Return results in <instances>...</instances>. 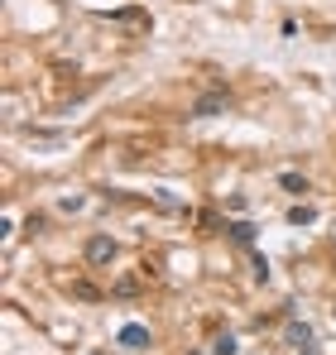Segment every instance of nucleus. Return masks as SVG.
<instances>
[{"mask_svg":"<svg viewBox=\"0 0 336 355\" xmlns=\"http://www.w3.org/2000/svg\"><path fill=\"white\" fill-rule=\"evenodd\" d=\"M111 260H115V240L111 236H92L87 240V265L101 269V265H111Z\"/></svg>","mask_w":336,"mask_h":355,"instance_id":"f257e3e1","label":"nucleus"},{"mask_svg":"<svg viewBox=\"0 0 336 355\" xmlns=\"http://www.w3.org/2000/svg\"><path fill=\"white\" fill-rule=\"evenodd\" d=\"M115 341H120L125 351H144V346H149V327H144V322H125Z\"/></svg>","mask_w":336,"mask_h":355,"instance_id":"f03ea898","label":"nucleus"},{"mask_svg":"<svg viewBox=\"0 0 336 355\" xmlns=\"http://www.w3.org/2000/svg\"><path fill=\"white\" fill-rule=\"evenodd\" d=\"M226 106H230V96H226V91H212V96H202V101L192 106V115H202V120H207V115H221Z\"/></svg>","mask_w":336,"mask_h":355,"instance_id":"7ed1b4c3","label":"nucleus"},{"mask_svg":"<svg viewBox=\"0 0 336 355\" xmlns=\"http://www.w3.org/2000/svg\"><path fill=\"white\" fill-rule=\"evenodd\" d=\"M288 346H298V351L313 346V327L308 322H288Z\"/></svg>","mask_w":336,"mask_h":355,"instance_id":"20e7f679","label":"nucleus"},{"mask_svg":"<svg viewBox=\"0 0 336 355\" xmlns=\"http://www.w3.org/2000/svg\"><path fill=\"white\" fill-rule=\"evenodd\" d=\"M313 221H317V207H308V202H298L288 211V226H313Z\"/></svg>","mask_w":336,"mask_h":355,"instance_id":"39448f33","label":"nucleus"},{"mask_svg":"<svg viewBox=\"0 0 336 355\" xmlns=\"http://www.w3.org/2000/svg\"><path fill=\"white\" fill-rule=\"evenodd\" d=\"M226 231H230V240H235V245H255V226H250V221H230Z\"/></svg>","mask_w":336,"mask_h":355,"instance_id":"423d86ee","label":"nucleus"},{"mask_svg":"<svg viewBox=\"0 0 336 355\" xmlns=\"http://www.w3.org/2000/svg\"><path fill=\"white\" fill-rule=\"evenodd\" d=\"M279 182H284V192H293V197H303V192H308V178H303V173H284Z\"/></svg>","mask_w":336,"mask_h":355,"instance_id":"0eeeda50","label":"nucleus"},{"mask_svg":"<svg viewBox=\"0 0 336 355\" xmlns=\"http://www.w3.org/2000/svg\"><path fill=\"white\" fill-rule=\"evenodd\" d=\"M154 202H159V207H164V211H178V197H173V192H168V187H154Z\"/></svg>","mask_w":336,"mask_h":355,"instance_id":"6e6552de","label":"nucleus"},{"mask_svg":"<svg viewBox=\"0 0 336 355\" xmlns=\"http://www.w3.org/2000/svg\"><path fill=\"white\" fill-rule=\"evenodd\" d=\"M212 355H235V336H230V332L217 336V341H212Z\"/></svg>","mask_w":336,"mask_h":355,"instance_id":"1a4fd4ad","label":"nucleus"},{"mask_svg":"<svg viewBox=\"0 0 336 355\" xmlns=\"http://www.w3.org/2000/svg\"><path fill=\"white\" fill-rule=\"evenodd\" d=\"M255 278H259V283L269 278V260H264V255H255Z\"/></svg>","mask_w":336,"mask_h":355,"instance_id":"9d476101","label":"nucleus"},{"mask_svg":"<svg viewBox=\"0 0 336 355\" xmlns=\"http://www.w3.org/2000/svg\"><path fill=\"white\" fill-rule=\"evenodd\" d=\"M192 355H202V351H192Z\"/></svg>","mask_w":336,"mask_h":355,"instance_id":"9b49d317","label":"nucleus"}]
</instances>
